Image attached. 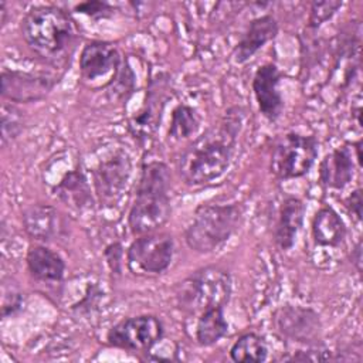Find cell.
<instances>
[{"label":"cell","instance_id":"6da1fadb","mask_svg":"<svg viewBox=\"0 0 363 363\" xmlns=\"http://www.w3.org/2000/svg\"><path fill=\"white\" fill-rule=\"evenodd\" d=\"M241 128L242 111L235 106L227 111L218 125L197 136L177 162V170L184 183L201 186L223 176L233 162Z\"/></svg>","mask_w":363,"mask_h":363},{"label":"cell","instance_id":"7a4b0ae2","mask_svg":"<svg viewBox=\"0 0 363 363\" xmlns=\"http://www.w3.org/2000/svg\"><path fill=\"white\" fill-rule=\"evenodd\" d=\"M28 48L47 62L61 64L72 54L78 30L68 11L58 6H34L21 20Z\"/></svg>","mask_w":363,"mask_h":363},{"label":"cell","instance_id":"3957f363","mask_svg":"<svg viewBox=\"0 0 363 363\" xmlns=\"http://www.w3.org/2000/svg\"><path fill=\"white\" fill-rule=\"evenodd\" d=\"M170 182L172 174L166 163L152 160L142 166L135 199L128 213V225L132 234L157 231L169 221L172 214Z\"/></svg>","mask_w":363,"mask_h":363},{"label":"cell","instance_id":"277c9868","mask_svg":"<svg viewBox=\"0 0 363 363\" xmlns=\"http://www.w3.org/2000/svg\"><path fill=\"white\" fill-rule=\"evenodd\" d=\"M242 217L240 203H203L184 230V241L196 252H213L235 234Z\"/></svg>","mask_w":363,"mask_h":363},{"label":"cell","instance_id":"5b68a950","mask_svg":"<svg viewBox=\"0 0 363 363\" xmlns=\"http://www.w3.org/2000/svg\"><path fill=\"white\" fill-rule=\"evenodd\" d=\"M233 292V279L227 269L208 265L191 272L176 289L177 306L190 315L211 308H224Z\"/></svg>","mask_w":363,"mask_h":363},{"label":"cell","instance_id":"8992f818","mask_svg":"<svg viewBox=\"0 0 363 363\" xmlns=\"http://www.w3.org/2000/svg\"><path fill=\"white\" fill-rule=\"evenodd\" d=\"M319 155V142L313 135L289 132L282 135L272 146L269 170L279 180L305 176Z\"/></svg>","mask_w":363,"mask_h":363},{"label":"cell","instance_id":"52a82bcc","mask_svg":"<svg viewBox=\"0 0 363 363\" xmlns=\"http://www.w3.org/2000/svg\"><path fill=\"white\" fill-rule=\"evenodd\" d=\"M174 241L167 233L153 231L138 235L126 250V265L139 277L164 272L173 259Z\"/></svg>","mask_w":363,"mask_h":363},{"label":"cell","instance_id":"ba28073f","mask_svg":"<svg viewBox=\"0 0 363 363\" xmlns=\"http://www.w3.org/2000/svg\"><path fill=\"white\" fill-rule=\"evenodd\" d=\"M164 335L162 320L155 315H138L119 320L106 333V342L128 352H149Z\"/></svg>","mask_w":363,"mask_h":363},{"label":"cell","instance_id":"9c48e42d","mask_svg":"<svg viewBox=\"0 0 363 363\" xmlns=\"http://www.w3.org/2000/svg\"><path fill=\"white\" fill-rule=\"evenodd\" d=\"M278 335L286 340L308 346L322 342V322L318 312L302 305H282L272 316Z\"/></svg>","mask_w":363,"mask_h":363},{"label":"cell","instance_id":"30bf717a","mask_svg":"<svg viewBox=\"0 0 363 363\" xmlns=\"http://www.w3.org/2000/svg\"><path fill=\"white\" fill-rule=\"evenodd\" d=\"M132 174V159L123 149H116L92 170L96 199L104 206H115L122 197Z\"/></svg>","mask_w":363,"mask_h":363},{"label":"cell","instance_id":"8fae6325","mask_svg":"<svg viewBox=\"0 0 363 363\" xmlns=\"http://www.w3.org/2000/svg\"><path fill=\"white\" fill-rule=\"evenodd\" d=\"M1 96L11 104H28L44 99L55 85V79L47 75L3 69L0 78Z\"/></svg>","mask_w":363,"mask_h":363},{"label":"cell","instance_id":"7c38bea8","mask_svg":"<svg viewBox=\"0 0 363 363\" xmlns=\"http://www.w3.org/2000/svg\"><path fill=\"white\" fill-rule=\"evenodd\" d=\"M121 64V54L116 45L109 41H89L79 54V72L86 82H95L109 75L113 78Z\"/></svg>","mask_w":363,"mask_h":363},{"label":"cell","instance_id":"4fadbf2b","mask_svg":"<svg viewBox=\"0 0 363 363\" xmlns=\"http://www.w3.org/2000/svg\"><path fill=\"white\" fill-rule=\"evenodd\" d=\"M281 79L282 74L279 68L272 62H267L258 67L252 77L251 86L255 102L261 115L269 122L278 121L284 111V98L279 92Z\"/></svg>","mask_w":363,"mask_h":363},{"label":"cell","instance_id":"5bb4252c","mask_svg":"<svg viewBox=\"0 0 363 363\" xmlns=\"http://www.w3.org/2000/svg\"><path fill=\"white\" fill-rule=\"evenodd\" d=\"M306 213L305 203L295 196H286L277 211L274 224V241L281 251H289L303 225Z\"/></svg>","mask_w":363,"mask_h":363},{"label":"cell","instance_id":"9a60e30c","mask_svg":"<svg viewBox=\"0 0 363 363\" xmlns=\"http://www.w3.org/2000/svg\"><path fill=\"white\" fill-rule=\"evenodd\" d=\"M278 31V21L271 14L252 18L233 50V60L237 64L247 62L254 54L265 47V44L275 40Z\"/></svg>","mask_w":363,"mask_h":363},{"label":"cell","instance_id":"2e32d148","mask_svg":"<svg viewBox=\"0 0 363 363\" xmlns=\"http://www.w3.org/2000/svg\"><path fill=\"white\" fill-rule=\"evenodd\" d=\"M354 162L349 145H342L329 152L319 164V182L326 189L342 190L353 179Z\"/></svg>","mask_w":363,"mask_h":363},{"label":"cell","instance_id":"e0dca14e","mask_svg":"<svg viewBox=\"0 0 363 363\" xmlns=\"http://www.w3.org/2000/svg\"><path fill=\"white\" fill-rule=\"evenodd\" d=\"M23 228L35 241L47 242L54 240L61 231L58 211L50 204H31L21 214Z\"/></svg>","mask_w":363,"mask_h":363},{"label":"cell","instance_id":"ac0fdd59","mask_svg":"<svg viewBox=\"0 0 363 363\" xmlns=\"http://www.w3.org/2000/svg\"><path fill=\"white\" fill-rule=\"evenodd\" d=\"M26 264L30 275L40 282L55 284L62 281L65 274L62 257L44 244H34L28 248Z\"/></svg>","mask_w":363,"mask_h":363},{"label":"cell","instance_id":"d6986e66","mask_svg":"<svg viewBox=\"0 0 363 363\" xmlns=\"http://www.w3.org/2000/svg\"><path fill=\"white\" fill-rule=\"evenodd\" d=\"M311 234L316 245L336 248L346 238V225L336 210L323 206L312 217Z\"/></svg>","mask_w":363,"mask_h":363},{"label":"cell","instance_id":"ffe728a7","mask_svg":"<svg viewBox=\"0 0 363 363\" xmlns=\"http://www.w3.org/2000/svg\"><path fill=\"white\" fill-rule=\"evenodd\" d=\"M54 193L64 204L75 210H85L94 204V196L88 179L78 167L67 172L61 177V180L54 186Z\"/></svg>","mask_w":363,"mask_h":363},{"label":"cell","instance_id":"44dd1931","mask_svg":"<svg viewBox=\"0 0 363 363\" xmlns=\"http://www.w3.org/2000/svg\"><path fill=\"white\" fill-rule=\"evenodd\" d=\"M228 333L224 308H211L201 312L196 323V340L201 346H213Z\"/></svg>","mask_w":363,"mask_h":363},{"label":"cell","instance_id":"7402d4cb","mask_svg":"<svg viewBox=\"0 0 363 363\" xmlns=\"http://www.w3.org/2000/svg\"><path fill=\"white\" fill-rule=\"evenodd\" d=\"M201 125V118L196 108L187 104H179L170 115L169 136L174 140H186L197 135Z\"/></svg>","mask_w":363,"mask_h":363},{"label":"cell","instance_id":"603a6c76","mask_svg":"<svg viewBox=\"0 0 363 363\" xmlns=\"http://www.w3.org/2000/svg\"><path fill=\"white\" fill-rule=\"evenodd\" d=\"M230 357L234 362L261 363L268 359V345L262 336L254 332H247L230 347Z\"/></svg>","mask_w":363,"mask_h":363},{"label":"cell","instance_id":"cb8c5ba5","mask_svg":"<svg viewBox=\"0 0 363 363\" xmlns=\"http://www.w3.org/2000/svg\"><path fill=\"white\" fill-rule=\"evenodd\" d=\"M155 99L156 98H149V102L146 101L145 106L130 119L129 128L132 133L138 138L146 139L147 136H150L156 129L157 123L160 122L162 106H159V104L155 105Z\"/></svg>","mask_w":363,"mask_h":363},{"label":"cell","instance_id":"d4e9b609","mask_svg":"<svg viewBox=\"0 0 363 363\" xmlns=\"http://www.w3.org/2000/svg\"><path fill=\"white\" fill-rule=\"evenodd\" d=\"M23 132L21 112L13 104L1 105V143L14 140Z\"/></svg>","mask_w":363,"mask_h":363},{"label":"cell","instance_id":"484cf974","mask_svg":"<svg viewBox=\"0 0 363 363\" xmlns=\"http://www.w3.org/2000/svg\"><path fill=\"white\" fill-rule=\"evenodd\" d=\"M342 7L339 0H326V1H313L309 10L308 27L311 30H318L323 23L330 20L335 13Z\"/></svg>","mask_w":363,"mask_h":363},{"label":"cell","instance_id":"4316f807","mask_svg":"<svg viewBox=\"0 0 363 363\" xmlns=\"http://www.w3.org/2000/svg\"><path fill=\"white\" fill-rule=\"evenodd\" d=\"M133 85H135V74L128 64L126 65L121 64L115 77L108 84V86H111L112 94L115 95V98H121V99H123V98L126 99L132 94Z\"/></svg>","mask_w":363,"mask_h":363},{"label":"cell","instance_id":"83f0119b","mask_svg":"<svg viewBox=\"0 0 363 363\" xmlns=\"http://www.w3.org/2000/svg\"><path fill=\"white\" fill-rule=\"evenodd\" d=\"M24 306V296L23 294L10 286L7 288L6 285H3V296H1V316L6 319V318H10V316H14L17 315Z\"/></svg>","mask_w":363,"mask_h":363},{"label":"cell","instance_id":"f1b7e54d","mask_svg":"<svg viewBox=\"0 0 363 363\" xmlns=\"http://www.w3.org/2000/svg\"><path fill=\"white\" fill-rule=\"evenodd\" d=\"M74 10L77 13H82L94 20H99V18H109L115 9L113 6H111L106 1H99V0H89V1H82L79 4H75Z\"/></svg>","mask_w":363,"mask_h":363},{"label":"cell","instance_id":"f546056e","mask_svg":"<svg viewBox=\"0 0 363 363\" xmlns=\"http://www.w3.org/2000/svg\"><path fill=\"white\" fill-rule=\"evenodd\" d=\"M105 258L106 264L111 268L112 272L121 274V265H122V245L119 242H112L105 248Z\"/></svg>","mask_w":363,"mask_h":363},{"label":"cell","instance_id":"4dcf8cb0","mask_svg":"<svg viewBox=\"0 0 363 363\" xmlns=\"http://www.w3.org/2000/svg\"><path fill=\"white\" fill-rule=\"evenodd\" d=\"M345 206L350 214V217L353 216V218L356 221H360L362 220V206H363V200H362V190L360 189H356L353 190L346 201H345Z\"/></svg>","mask_w":363,"mask_h":363},{"label":"cell","instance_id":"1f68e13d","mask_svg":"<svg viewBox=\"0 0 363 363\" xmlns=\"http://www.w3.org/2000/svg\"><path fill=\"white\" fill-rule=\"evenodd\" d=\"M352 252H354V255L352 254V261L356 265L357 271H360V262H362V242L360 241L356 244V247L352 250Z\"/></svg>","mask_w":363,"mask_h":363},{"label":"cell","instance_id":"d6a6232c","mask_svg":"<svg viewBox=\"0 0 363 363\" xmlns=\"http://www.w3.org/2000/svg\"><path fill=\"white\" fill-rule=\"evenodd\" d=\"M354 152H356V160H357V166H362V140H356L354 143H352Z\"/></svg>","mask_w":363,"mask_h":363},{"label":"cell","instance_id":"836d02e7","mask_svg":"<svg viewBox=\"0 0 363 363\" xmlns=\"http://www.w3.org/2000/svg\"><path fill=\"white\" fill-rule=\"evenodd\" d=\"M0 13H1V26H4L6 24V17H7V9H6V3L4 1H1L0 3Z\"/></svg>","mask_w":363,"mask_h":363}]
</instances>
